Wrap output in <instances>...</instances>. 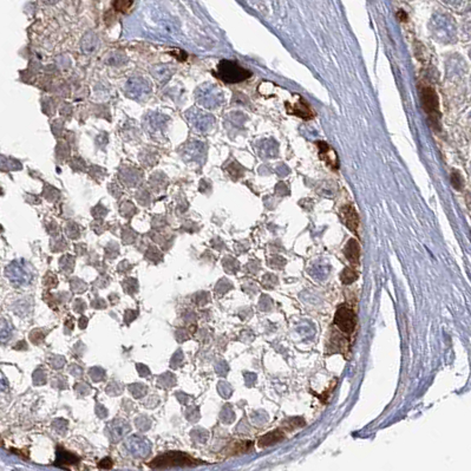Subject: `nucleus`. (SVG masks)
<instances>
[{"instance_id": "1", "label": "nucleus", "mask_w": 471, "mask_h": 471, "mask_svg": "<svg viewBox=\"0 0 471 471\" xmlns=\"http://www.w3.org/2000/svg\"><path fill=\"white\" fill-rule=\"evenodd\" d=\"M6 277L12 281L13 284L18 286L28 285L33 280V269L28 262L24 260H17L13 261L5 269Z\"/></svg>"}, {"instance_id": "2", "label": "nucleus", "mask_w": 471, "mask_h": 471, "mask_svg": "<svg viewBox=\"0 0 471 471\" xmlns=\"http://www.w3.org/2000/svg\"><path fill=\"white\" fill-rule=\"evenodd\" d=\"M217 76L225 83H240L248 79L252 73L235 61L222 60L217 66Z\"/></svg>"}, {"instance_id": "3", "label": "nucleus", "mask_w": 471, "mask_h": 471, "mask_svg": "<svg viewBox=\"0 0 471 471\" xmlns=\"http://www.w3.org/2000/svg\"><path fill=\"white\" fill-rule=\"evenodd\" d=\"M421 99L422 104H423L424 111L428 113L429 118H430L431 123H433L434 128H438L441 118V111H440V99L435 91L434 87L431 86H422L421 87Z\"/></svg>"}, {"instance_id": "4", "label": "nucleus", "mask_w": 471, "mask_h": 471, "mask_svg": "<svg viewBox=\"0 0 471 471\" xmlns=\"http://www.w3.org/2000/svg\"><path fill=\"white\" fill-rule=\"evenodd\" d=\"M199 461L191 459L190 456L183 453H165L150 463L151 468H165V467H183L196 466Z\"/></svg>"}, {"instance_id": "5", "label": "nucleus", "mask_w": 471, "mask_h": 471, "mask_svg": "<svg viewBox=\"0 0 471 471\" xmlns=\"http://www.w3.org/2000/svg\"><path fill=\"white\" fill-rule=\"evenodd\" d=\"M334 324L344 333L351 334L355 331L357 325L356 313L351 308L345 306L338 308L334 316Z\"/></svg>"}, {"instance_id": "6", "label": "nucleus", "mask_w": 471, "mask_h": 471, "mask_svg": "<svg viewBox=\"0 0 471 471\" xmlns=\"http://www.w3.org/2000/svg\"><path fill=\"white\" fill-rule=\"evenodd\" d=\"M125 448L129 454L136 459H145L151 453L150 442L138 435L129 437L125 442Z\"/></svg>"}, {"instance_id": "7", "label": "nucleus", "mask_w": 471, "mask_h": 471, "mask_svg": "<svg viewBox=\"0 0 471 471\" xmlns=\"http://www.w3.org/2000/svg\"><path fill=\"white\" fill-rule=\"evenodd\" d=\"M126 90V95L131 98H136L139 99L142 98L143 96H145L147 93H149L150 91V86L147 80L142 79V78H131V79L128 80L125 86Z\"/></svg>"}, {"instance_id": "8", "label": "nucleus", "mask_w": 471, "mask_h": 471, "mask_svg": "<svg viewBox=\"0 0 471 471\" xmlns=\"http://www.w3.org/2000/svg\"><path fill=\"white\" fill-rule=\"evenodd\" d=\"M109 437L112 442L119 441L130 431V425L124 420H115L108 424Z\"/></svg>"}, {"instance_id": "9", "label": "nucleus", "mask_w": 471, "mask_h": 471, "mask_svg": "<svg viewBox=\"0 0 471 471\" xmlns=\"http://www.w3.org/2000/svg\"><path fill=\"white\" fill-rule=\"evenodd\" d=\"M342 216L344 222L347 226V228L350 230H352L353 233L358 232V227H359V216L358 213L356 212L355 207L351 206V204H346L342 208Z\"/></svg>"}, {"instance_id": "10", "label": "nucleus", "mask_w": 471, "mask_h": 471, "mask_svg": "<svg viewBox=\"0 0 471 471\" xmlns=\"http://www.w3.org/2000/svg\"><path fill=\"white\" fill-rule=\"evenodd\" d=\"M318 148H319V155L321 160H324L331 168L338 169L339 167V162H338L337 154L334 152L332 148L327 144L326 142H318Z\"/></svg>"}, {"instance_id": "11", "label": "nucleus", "mask_w": 471, "mask_h": 471, "mask_svg": "<svg viewBox=\"0 0 471 471\" xmlns=\"http://www.w3.org/2000/svg\"><path fill=\"white\" fill-rule=\"evenodd\" d=\"M344 254H345L346 259L349 260L351 264L358 265L360 259V247L357 240L351 239L347 241L345 249H344Z\"/></svg>"}, {"instance_id": "12", "label": "nucleus", "mask_w": 471, "mask_h": 471, "mask_svg": "<svg viewBox=\"0 0 471 471\" xmlns=\"http://www.w3.org/2000/svg\"><path fill=\"white\" fill-rule=\"evenodd\" d=\"M286 106H287L288 112L293 113V115L300 117V118H303V119H306V121H308V119H312L314 116L313 112L311 111L310 106L304 102V99H300V102H299L297 105L292 106V108L288 105V104H286Z\"/></svg>"}, {"instance_id": "13", "label": "nucleus", "mask_w": 471, "mask_h": 471, "mask_svg": "<svg viewBox=\"0 0 471 471\" xmlns=\"http://www.w3.org/2000/svg\"><path fill=\"white\" fill-rule=\"evenodd\" d=\"M285 438V434L282 433L281 430H274L272 433H268L265 436H262L259 440V446L261 448L264 447H269L273 446V444H277L279 442H281Z\"/></svg>"}, {"instance_id": "14", "label": "nucleus", "mask_w": 471, "mask_h": 471, "mask_svg": "<svg viewBox=\"0 0 471 471\" xmlns=\"http://www.w3.org/2000/svg\"><path fill=\"white\" fill-rule=\"evenodd\" d=\"M78 459L76 456H73L72 454L67 453L65 450H59L57 453V461L56 464H77Z\"/></svg>"}, {"instance_id": "15", "label": "nucleus", "mask_w": 471, "mask_h": 471, "mask_svg": "<svg viewBox=\"0 0 471 471\" xmlns=\"http://www.w3.org/2000/svg\"><path fill=\"white\" fill-rule=\"evenodd\" d=\"M12 336V327L7 320L0 319V342L5 343Z\"/></svg>"}, {"instance_id": "16", "label": "nucleus", "mask_w": 471, "mask_h": 471, "mask_svg": "<svg viewBox=\"0 0 471 471\" xmlns=\"http://www.w3.org/2000/svg\"><path fill=\"white\" fill-rule=\"evenodd\" d=\"M340 279H342V281L344 282V284L349 285V284H352L353 281H356L357 279H358V274H357L353 269L345 268L343 271L342 275H340Z\"/></svg>"}, {"instance_id": "17", "label": "nucleus", "mask_w": 471, "mask_h": 471, "mask_svg": "<svg viewBox=\"0 0 471 471\" xmlns=\"http://www.w3.org/2000/svg\"><path fill=\"white\" fill-rule=\"evenodd\" d=\"M129 390H130V392L132 394V396H134V397H136V398H141L145 394H147V389H145V386L142 385V384L130 385Z\"/></svg>"}, {"instance_id": "18", "label": "nucleus", "mask_w": 471, "mask_h": 471, "mask_svg": "<svg viewBox=\"0 0 471 471\" xmlns=\"http://www.w3.org/2000/svg\"><path fill=\"white\" fill-rule=\"evenodd\" d=\"M132 1H134V0H113V6H115L117 11L126 12L131 7Z\"/></svg>"}, {"instance_id": "19", "label": "nucleus", "mask_w": 471, "mask_h": 471, "mask_svg": "<svg viewBox=\"0 0 471 471\" xmlns=\"http://www.w3.org/2000/svg\"><path fill=\"white\" fill-rule=\"evenodd\" d=\"M451 182H453V186L456 188V189L460 190L461 188H462L463 181L459 171H453V175H451Z\"/></svg>"}, {"instance_id": "20", "label": "nucleus", "mask_w": 471, "mask_h": 471, "mask_svg": "<svg viewBox=\"0 0 471 471\" xmlns=\"http://www.w3.org/2000/svg\"><path fill=\"white\" fill-rule=\"evenodd\" d=\"M136 425H137V428L139 429V430L145 431L150 428V421L145 417H139L136 420Z\"/></svg>"}, {"instance_id": "21", "label": "nucleus", "mask_w": 471, "mask_h": 471, "mask_svg": "<svg viewBox=\"0 0 471 471\" xmlns=\"http://www.w3.org/2000/svg\"><path fill=\"white\" fill-rule=\"evenodd\" d=\"M89 373H90L91 378H92L95 382L102 381L103 377H104V371H103V370H100L99 368H93V369H91Z\"/></svg>"}, {"instance_id": "22", "label": "nucleus", "mask_w": 471, "mask_h": 471, "mask_svg": "<svg viewBox=\"0 0 471 471\" xmlns=\"http://www.w3.org/2000/svg\"><path fill=\"white\" fill-rule=\"evenodd\" d=\"M46 376H45V373L41 371V370H37V371L34 372V375H33V382H34V384H37V385H40V384H44L45 382H46Z\"/></svg>"}, {"instance_id": "23", "label": "nucleus", "mask_w": 471, "mask_h": 471, "mask_svg": "<svg viewBox=\"0 0 471 471\" xmlns=\"http://www.w3.org/2000/svg\"><path fill=\"white\" fill-rule=\"evenodd\" d=\"M64 364H65V360H64L63 357H54V359L52 358V360H51V365L53 366V368L56 370H59L61 366L64 365Z\"/></svg>"}, {"instance_id": "24", "label": "nucleus", "mask_w": 471, "mask_h": 471, "mask_svg": "<svg viewBox=\"0 0 471 471\" xmlns=\"http://www.w3.org/2000/svg\"><path fill=\"white\" fill-rule=\"evenodd\" d=\"M137 371H138V373H139V375H141L142 377H145V376L150 375V371H149L147 366L141 365V364H139V365H137Z\"/></svg>"}, {"instance_id": "25", "label": "nucleus", "mask_w": 471, "mask_h": 471, "mask_svg": "<svg viewBox=\"0 0 471 471\" xmlns=\"http://www.w3.org/2000/svg\"><path fill=\"white\" fill-rule=\"evenodd\" d=\"M111 467V460L110 459H104L102 462H99V468L102 469H109Z\"/></svg>"}, {"instance_id": "26", "label": "nucleus", "mask_w": 471, "mask_h": 471, "mask_svg": "<svg viewBox=\"0 0 471 471\" xmlns=\"http://www.w3.org/2000/svg\"><path fill=\"white\" fill-rule=\"evenodd\" d=\"M398 14H399V15H398V17H399V18H401V20H403V21H405V20H407V19H408V17H407V14H405V13H404V12H402V11H401V12H399V13H398Z\"/></svg>"}, {"instance_id": "27", "label": "nucleus", "mask_w": 471, "mask_h": 471, "mask_svg": "<svg viewBox=\"0 0 471 471\" xmlns=\"http://www.w3.org/2000/svg\"><path fill=\"white\" fill-rule=\"evenodd\" d=\"M79 326L82 327V329H84V327L86 326V319L85 318H82V319H80V323H79Z\"/></svg>"}]
</instances>
